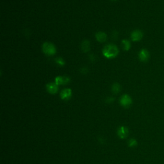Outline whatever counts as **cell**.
Listing matches in <instances>:
<instances>
[{
  "label": "cell",
  "instance_id": "cell-1",
  "mask_svg": "<svg viewBox=\"0 0 164 164\" xmlns=\"http://www.w3.org/2000/svg\"><path fill=\"white\" fill-rule=\"evenodd\" d=\"M102 52L105 58L111 59L116 58L118 55L119 50L116 45L110 44H108L104 47Z\"/></svg>",
  "mask_w": 164,
  "mask_h": 164
},
{
  "label": "cell",
  "instance_id": "cell-2",
  "mask_svg": "<svg viewBox=\"0 0 164 164\" xmlns=\"http://www.w3.org/2000/svg\"><path fill=\"white\" fill-rule=\"evenodd\" d=\"M42 50L46 55L51 57L53 56L57 53V48L53 43L50 42H45L42 46Z\"/></svg>",
  "mask_w": 164,
  "mask_h": 164
},
{
  "label": "cell",
  "instance_id": "cell-3",
  "mask_svg": "<svg viewBox=\"0 0 164 164\" xmlns=\"http://www.w3.org/2000/svg\"><path fill=\"white\" fill-rule=\"evenodd\" d=\"M120 104L125 108H129L132 104V97L128 94H124L120 99Z\"/></svg>",
  "mask_w": 164,
  "mask_h": 164
},
{
  "label": "cell",
  "instance_id": "cell-4",
  "mask_svg": "<svg viewBox=\"0 0 164 164\" xmlns=\"http://www.w3.org/2000/svg\"><path fill=\"white\" fill-rule=\"evenodd\" d=\"M71 79L66 76H58L54 78V82L59 85H65L69 84Z\"/></svg>",
  "mask_w": 164,
  "mask_h": 164
},
{
  "label": "cell",
  "instance_id": "cell-5",
  "mask_svg": "<svg viewBox=\"0 0 164 164\" xmlns=\"http://www.w3.org/2000/svg\"><path fill=\"white\" fill-rule=\"evenodd\" d=\"M59 86L55 82H50L46 85V90L51 94H55L58 90Z\"/></svg>",
  "mask_w": 164,
  "mask_h": 164
},
{
  "label": "cell",
  "instance_id": "cell-6",
  "mask_svg": "<svg viewBox=\"0 0 164 164\" xmlns=\"http://www.w3.org/2000/svg\"><path fill=\"white\" fill-rule=\"evenodd\" d=\"M129 135V130L127 127L124 126H121L119 127L117 130V135L120 139H126Z\"/></svg>",
  "mask_w": 164,
  "mask_h": 164
},
{
  "label": "cell",
  "instance_id": "cell-7",
  "mask_svg": "<svg viewBox=\"0 0 164 164\" xmlns=\"http://www.w3.org/2000/svg\"><path fill=\"white\" fill-rule=\"evenodd\" d=\"M144 36L143 32L139 30H135L131 34V39L134 42L140 41Z\"/></svg>",
  "mask_w": 164,
  "mask_h": 164
},
{
  "label": "cell",
  "instance_id": "cell-8",
  "mask_svg": "<svg viewBox=\"0 0 164 164\" xmlns=\"http://www.w3.org/2000/svg\"><path fill=\"white\" fill-rule=\"evenodd\" d=\"M72 90L69 88L64 89L61 92V97L64 101H68L72 97Z\"/></svg>",
  "mask_w": 164,
  "mask_h": 164
},
{
  "label": "cell",
  "instance_id": "cell-9",
  "mask_svg": "<svg viewBox=\"0 0 164 164\" xmlns=\"http://www.w3.org/2000/svg\"><path fill=\"white\" fill-rule=\"evenodd\" d=\"M149 53L146 49H142L139 53V58L142 62H147L149 58Z\"/></svg>",
  "mask_w": 164,
  "mask_h": 164
},
{
  "label": "cell",
  "instance_id": "cell-10",
  "mask_svg": "<svg viewBox=\"0 0 164 164\" xmlns=\"http://www.w3.org/2000/svg\"><path fill=\"white\" fill-rule=\"evenodd\" d=\"M95 37L97 41L103 43V42H105L107 41V35L106 34V33H105L104 31H98L96 34Z\"/></svg>",
  "mask_w": 164,
  "mask_h": 164
},
{
  "label": "cell",
  "instance_id": "cell-11",
  "mask_svg": "<svg viewBox=\"0 0 164 164\" xmlns=\"http://www.w3.org/2000/svg\"><path fill=\"white\" fill-rule=\"evenodd\" d=\"M81 50L84 53H87L90 50V42L89 40L85 39L81 43Z\"/></svg>",
  "mask_w": 164,
  "mask_h": 164
},
{
  "label": "cell",
  "instance_id": "cell-12",
  "mask_svg": "<svg viewBox=\"0 0 164 164\" xmlns=\"http://www.w3.org/2000/svg\"><path fill=\"white\" fill-rule=\"evenodd\" d=\"M111 90L113 94H119V93L121 92V85H120L119 83H114L112 85Z\"/></svg>",
  "mask_w": 164,
  "mask_h": 164
},
{
  "label": "cell",
  "instance_id": "cell-13",
  "mask_svg": "<svg viewBox=\"0 0 164 164\" xmlns=\"http://www.w3.org/2000/svg\"><path fill=\"white\" fill-rule=\"evenodd\" d=\"M122 46L124 51H129L131 48L130 42L127 39H124L122 41Z\"/></svg>",
  "mask_w": 164,
  "mask_h": 164
},
{
  "label": "cell",
  "instance_id": "cell-14",
  "mask_svg": "<svg viewBox=\"0 0 164 164\" xmlns=\"http://www.w3.org/2000/svg\"><path fill=\"white\" fill-rule=\"evenodd\" d=\"M54 62L55 63L59 65L61 67H63L65 64V62L64 61V59L62 57H57L55 59H54Z\"/></svg>",
  "mask_w": 164,
  "mask_h": 164
},
{
  "label": "cell",
  "instance_id": "cell-15",
  "mask_svg": "<svg viewBox=\"0 0 164 164\" xmlns=\"http://www.w3.org/2000/svg\"><path fill=\"white\" fill-rule=\"evenodd\" d=\"M128 145L130 147H135L137 146V141H136L135 139H131L128 141Z\"/></svg>",
  "mask_w": 164,
  "mask_h": 164
},
{
  "label": "cell",
  "instance_id": "cell-16",
  "mask_svg": "<svg viewBox=\"0 0 164 164\" xmlns=\"http://www.w3.org/2000/svg\"><path fill=\"white\" fill-rule=\"evenodd\" d=\"M107 100H108L107 101L108 103H112L114 101V98H113L112 97H108Z\"/></svg>",
  "mask_w": 164,
  "mask_h": 164
},
{
  "label": "cell",
  "instance_id": "cell-17",
  "mask_svg": "<svg viewBox=\"0 0 164 164\" xmlns=\"http://www.w3.org/2000/svg\"><path fill=\"white\" fill-rule=\"evenodd\" d=\"M112 1H117V0H112Z\"/></svg>",
  "mask_w": 164,
  "mask_h": 164
}]
</instances>
